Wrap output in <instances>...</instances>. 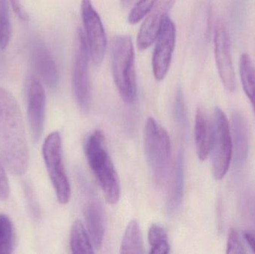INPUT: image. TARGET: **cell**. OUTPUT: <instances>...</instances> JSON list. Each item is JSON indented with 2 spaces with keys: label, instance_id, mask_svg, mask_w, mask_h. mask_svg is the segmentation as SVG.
Returning a JSON list of instances; mask_svg holds the SVG:
<instances>
[{
  "label": "cell",
  "instance_id": "1",
  "mask_svg": "<svg viewBox=\"0 0 255 254\" xmlns=\"http://www.w3.org/2000/svg\"><path fill=\"white\" fill-rule=\"evenodd\" d=\"M0 157L16 175L26 171L29 161L28 143L20 107L7 89L0 87Z\"/></svg>",
  "mask_w": 255,
  "mask_h": 254
},
{
  "label": "cell",
  "instance_id": "2",
  "mask_svg": "<svg viewBox=\"0 0 255 254\" xmlns=\"http://www.w3.org/2000/svg\"><path fill=\"white\" fill-rule=\"evenodd\" d=\"M85 152L96 179L109 204H116L121 197L119 177L106 149V140L100 130L91 133L85 144Z\"/></svg>",
  "mask_w": 255,
  "mask_h": 254
},
{
  "label": "cell",
  "instance_id": "3",
  "mask_svg": "<svg viewBox=\"0 0 255 254\" xmlns=\"http://www.w3.org/2000/svg\"><path fill=\"white\" fill-rule=\"evenodd\" d=\"M111 64L115 85L124 102L132 104L137 94L134 50L129 36L114 37L111 45Z\"/></svg>",
  "mask_w": 255,
  "mask_h": 254
},
{
  "label": "cell",
  "instance_id": "4",
  "mask_svg": "<svg viewBox=\"0 0 255 254\" xmlns=\"http://www.w3.org/2000/svg\"><path fill=\"white\" fill-rule=\"evenodd\" d=\"M145 150L153 179L157 186H163L170 167V138L167 131L152 117L145 122Z\"/></svg>",
  "mask_w": 255,
  "mask_h": 254
},
{
  "label": "cell",
  "instance_id": "5",
  "mask_svg": "<svg viewBox=\"0 0 255 254\" xmlns=\"http://www.w3.org/2000/svg\"><path fill=\"white\" fill-rule=\"evenodd\" d=\"M213 136L210 155L214 177L221 180L229 171L233 156V144L229 121L221 109L217 107L212 119Z\"/></svg>",
  "mask_w": 255,
  "mask_h": 254
},
{
  "label": "cell",
  "instance_id": "6",
  "mask_svg": "<svg viewBox=\"0 0 255 254\" xmlns=\"http://www.w3.org/2000/svg\"><path fill=\"white\" fill-rule=\"evenodd\" d=\"M43 156L57 198L61 204L69 202L71 195L62 160V142L58 132L49 134L43 145Z\"/></svg>",
  "mask_w": 255,
  "mask_h": 254
},
{
  "label": "cell",
  "instance_id": "7",
  "mask_svg": "<svg viewBox=\"0 0 255 254\" xmlns=\"http://www.w3.org/2000/svg\"><path fill=\"white\" fill-rule=\"evenodd\" d=\"M90 59L91 57L85 33L81 28H78L74 40L73 86L76 101L85 111L89 110L91 104Z\"/></svg>",
  "mask_w": 255,
  "mask_h": 254
},
{
  "label": "cell",
  "instance_id": "8",
  "mask_svg": "<svg viewBox=\"0 0 255 254\" xmlns=\"http://www.w3.org/2000/svg\"><path fill=\"white\" fill-rule=\"evenodd\" d=\"M81 14L91 60L94 65L100 66L104 59L108 45L103 21L91 0H82Z\"/></svg>",
  "mask_w": 255,
  "mask_h": 254
},
{
  "label": "cell",
  "instance_id": "9",
  "mask_svg": "<svg viewBox=\"0 0 255 254\" xmlns=\"http://www.w3.org/2000/svg\"><path fill=\"white\" fill-rule=\"evenodd\" d=\"M176 40V28L169 16H166L155 40L151 65L153 75L157 81L165 79L172 61Z\"/></svg>",
  "mask_w": 255,
  "mask_h": 254
},
{
  "label": "cell",
  "instance_id": "10",
  "mask_svg": "<svg viewBox=\"0 0 255 254\" xmlns=\"http://www.w3.org/2000/svg\"><path fill=\"white\" fill-rule=\"evenodd\" d=\"M214 55L222 83L230 92L236 89V76L232 61L229 31L223 21H218L214 28Z\"/></svg>",
  "mask_w": 255,
  "mask_h": 254
},
{
  "label": "cell",
  "instance_id": "11",
  "mask_svg": "<svg viewBox=\"0 0 255 254\" xmlns=\"http://www.w3.org/2000/svg\"><path fill=\"white\" fill-rule=\"evenodd\" d=\"M27 114L31 136L38 141L43 133L46 114V92L37 78L31 77L27 87Z\"/></svg>",
  "mask_w": 255,
  "mask_h": 254
},
{
  "label": "cell",
  "instance_id": "12",
  "mask_svg": "<svg viewBox=\"0 0 255 254\" xmlns=\"http://www.w3.org/2000/svg\"><path fill=\"white\" fill-rule=\"evenodd\" d=\"M175 2V0H159L145 16L136 39L139 50H145L154 43L165 17Z\"/></svg>",
  "mask_w": 255,
  "mask_h": 254
},
{
  "label": "cell",
  "instance_id": "13",
  "mask_svg": "<svg viewBox=\"0 0 255 254\" xmlns=\"http://www.w3.org/2000/svg\"><path fill=\"white\" fill-rule=\"evenodd\" d=\"M32 61L42 82L49 87L56 86L59 79L56 63L46 45L40 40L33 43Z\"/></svg>",
  "mask_w": 255,
  "mask_h": 254
},
{
  "label": "cell",
  "instance_id": "14",
  "mask_svg": "<svg viewBox=\"0 0 255 254\" xmlns=\"http://www.w3.org/2000/svg\"><path fill=\"white\" fill-rule=\"evenodd\" d=\"M232 138L234 161L236 167H240L248 158L250 139L247 121L239 112H235L232 116Z\"/></svg>",
  "mask_w": 255,
  "mask_h": 254
},
{
  "label": "cell",
  "instance_id": "15",
  "mask_svg": "<svg viewBox=\"0 0 255 254\" xmlns=\"http://www.w3.org/2000/svg\"><path fill=\"white\" fill-rule=\"evenodd\" d=\"M87 231L96 249L101 247L105 236V217L102 204L93 198L87 203L84 210Z\"/></svg>",
  "mask_w": 255,
  "mask_h": 254
},
{
  "label": "cell",
  "instance_id": "16",
  "mask_svg": "<svg viewBox=\"0 0 255 254\" xmlns=\"http://www.w3.org/2000/svg\"><path fill=\"white\" fill-rule=\"evenodd\" d=\"M212 119H210L205 110L199 107L196 110L195 122V140L196 152L200 161L209 156L212 143Z\"/></svg>",
  "mask_w": 255,
  "mask_h": 254
},
{
  "label": "cell",
  "instance_id": "17",
  "mask_svg": "<svg viewBox=\"0 0 255 254\" xmlns=\"http://www.w3.org/2000/svg\"><path fill=\"white\" fill-rule=\"evenodd\" d=\"M184 156L182 152H179L175 161L172 192L167 203V211L169 214L176 212L181 206L184 194Z\"/></svg>",
  "mask_w": 255,
  "mask_h": 254
},
{
  "label": "cell",
  "instance_id": "18",
  "mask_svg": "<svg viewBox=\"0 0 255 254\" xmlns=\"http://www.w3.org/2000/svg\"><path fill=\"white\" fill-rule=\"evenodd\" d=\"M70 249L75 254L94 253V244L88 231L81 221H76L70 232Z\"/></svg>",
  "mask_w": 255,
  "mask_h": 254
},
{
  "label": "cell",
  "instance_id": "19",
  "mask_svg": "<svg viewBox=\"0 0 255 254\" xmlns=\"http://www.w3.org/2000/svg\"><path fill=\"white\" fill-rule=\"evenodd\" d=\"M240 76L243 88L253 104L255 114V68L248 54H243L240 59Z\"/></svg>",
  "mask_w": 255,
  "mask_h": 254
},
{
  "label": "cell",
  "instance_id": "20",
  "mask_svg": "<svg viewBox=\"0 0 255 254\" xmlns=\"http://www.w3.org/2000/svg\"><path fill=\"white\" fill-rule=\"evenodd\" d=\"M121 253H145L140 228L136 220L130 221L127 225L121 244Z\"/></svg>",
  "mask_w": 255,
  "mask_h": 254
},
{
  "label": "cell",
  "instance_id": "21",
  "mask_svg": "<svg viewBox=\"0 0 255 254\" xmlns=\"http://www.w3.org/2000/svg\"><path fill=\"white\" fill-rule=\"evenodd\" d=\"M149 254H167L170 250L169 238L165 230L159 225L153 224L148 230Z\"/></svg>",
  "mask_w": 255,
  "mask_h": 254
},
{
  "label": "cell",
  "instance_id": "22",
  "mask_svg": "<svg viewBox=\"0 0 255 254\" xmlns=\"http://www.w3.org/2000/svg\"><path fill=\"white\" fill-rule=\"evenodd\" d=\"M15 245V232L13 224L5 215H0V254L13 252Z\"/></svg>",
  "mask_w": 255,
  "mask_h": 254
},
{
  "label": "cell",
  "instance_id": "23",
  "mask_svg": "<svg viewBox=\"0 0 255 254\" xmlns=\"http://www.w3.org/2000/svg\"><path fill=\"white\" fill-rule=\"evenodd\" d=\"M12 28L7 0H0V49H7L11 38Z\"/></svg>",
  "mask_w": 255,
  "mask_h": 254
},
{
  "label": "cell",
  "instance_id": "24",
  "mask_svg": "<svg viewBox=\"0 0 255 254\" xmlns=\"http://www.w3.org/2000/svg\"><path fill=\"white\" fill-rule=\"evenodd\" d=\"M156 3H157V0H139L132 7L129 13L128 18V22L133 25L138 23L139 21L145 17Z\"/></svg>",
  "mask_w": 255,
  "mask_h": 254
},
{
  "label": "cell",
  "instance_id": "25",
  "mask_svg": "<svg viewBox=\"0 0 255 254\" xmlns=\"http://www.w3.org/2000/svg\"><path fill=\"white\" fill-rule=\"evenodd\" d=\"M174 116L177 124L183 130L187 129V116L186 110L185 102L184 95L181 88H178L175 94V102H174Z\"/></svg>",
  "mask_w": 255,
  "mask_h": 254
},
{
  "label": "cell",
  "instance_id": "26",
  "mask_svg": "<svg viewBox=\"0 0 255 254\" xmlns=\"http://www.w3.org/2000/svg\"><path fill=\"white\" fill-rule=\"evenodd\" d=\"M227 254H246L245 248L243 246L238 232L232 229L229 232L228 240Z\"/></svg>",
  "mask_w": 255,
  "mask_h": 254
},
{
  "label": "cell",
  "instance_id": "27",
  "mask_svg": "<svg viewBox=\"0 0 255 254\" xmlns=\"http://www.w3.org/2000/svg\"><path fill=\"white\" fill-rule=\"evenodd\" d=\"M9 194H10V187H9L8 180H7L4 168L0 164V200L4 201L7 199Z\"/></svg>",
  "mask_w": 255,
  "mask_h": 254
},
{
  "label": "cell",
  "instance_id": "28",
  "mask_svg": "<svg viewBox=\"0 0 255 254\" xmlns=\"http://www.w3.org/2000/svg\"><path fill=\"white\" fill-rule=\"evenodd\" d=\"M10 1L13 12L16 13V16L22 20H27L28 18V13L21 0H10Z\"/></svg>",
  "mask_w": 255,
  "mask_h": 254
},
{
  "label": "cell",
  "instance_id": "29",
  "mask_svg": "<svg viewBox=\"0 0 255 254\" xmlns=\"http://www.w3.org/2000/svg\"><path fill=\"white\" fill-rule=\"evenodd\" d=\"M25 195H26L27 199H28V204H29L30 207H31V213L36 216L37 215V207H36L35 201H32L34 199V193H33L32 189L30 187L29 185H25Z\"/></svg>",
  "mask_w": 255,
  "mask_h": 254
},
{
  "label": "cell",
  "instance_id": "30",
  "mask_svg": "<svg viewBox=\"0 0 255 254\" xmlns=\"http://www.w3.org/2000/svg\"><path fill=\"white\" fill-rule=\"evenodd\" d=\"M244 237H245L246 241L248 243L250 247L251 248L252 250L253 251V252L255 254V236H253V234H250V233H246L245 235H244Z\"/></svg>",
  "mask_w": 255,
  "mask_h": 254
},
{
  "label": "cell",
  "instance_id": "31",
  "mask_svg": "<svg viewBox=\"0 0 255 254\" xmlns=\"http://www.w3.org/2000/svg\"><path fill=\"white\" fill-rule=\"evenodd\" d=\"M133 0H123V2H124V5L127 6L131 4V3L133 2Z\"/></svg>",
  "mask_w": 255,
  "mask_h": 254
}]
</instances>
